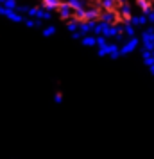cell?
I'll use <instances>...</instances> for the list:
<instances>
[{
	"label": "cell",
	"instance_id": "1",
	"mask_svg": "<svg viewBox=\"0 0 154 159\" xmlns=\"http://www.w3.org/2000/svg\"><path fill=\"white\" fill-rule=\"evenodd\" d=\"M140 43H142L145 52H154V29L152 27L143 30V34L140 38Z\"/></svg>",
	"mask_w": 154,
	"mask_h": 159
},
{
	"label": "cell",
	"instance_id": "2",
	"mask_svg": "<svg viewBox=\"0 0 154 159\" xmlns=\"http://www.w3.org/2000/svg\"><path fill=\"white\" fill-rule=\"evenodd\" d=\"M140 45V38H127V41L124 45H120V56H127V54H131L138 48Z\"/></svg>",
	"mask_w": 154,
	"mask_h": 159
}]
</instances>
